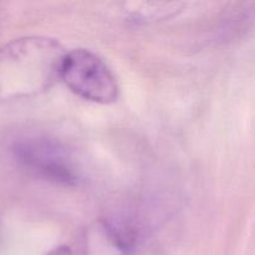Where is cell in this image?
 Listing matches in <instances>:
<instances>
[{"instance_id": "obj_4", "label": "cell", "mask_w": 255, "mask_h": 255, "mask_svg": "<svg viewBox=\"0 0 255 255\" xmlns=\"http://www.w3.org/2000/svg\"><path fill=\"white\" fill-rule=\"evenodd\" d=\"M137 234L125 222L100 218L85 233V255H133Z\"/></svg>"}, {"instance_id": "obj_6", "label": "cell", "mask_w": 255, "mask_h": 255, "mask_svg": "<svg viewBox=\"0 0 255 255\" xmlns=\"http://www.w3.org/2000/svg\"><path fill=\"white\" fill-rule=\"evenodd\" d=\"M47 255H72L71 249L67 246H60L57 248L52 249Z\"/></svg>"}, {"instance_id": "obj_5", "label": "cell", "mask_w": 255, "mask_h": 255, "mask_svg": "<svg viewBox=\"0 0 255 255\" xmlns=\"http://www.w3.org/2000/svg\"><path fill=\"white\" fill-rule=\"evenodd\" d=\"M129 6L131 7L129 12L132 14V16L136 17V19H158L156 16V14H159V16H164L167 15V12H174V10H177L178 7L183 6V4H178V2H129Z\"/></svg>"}, {"instance_id": "obj_3", "label": "cell", "mask_w": 255, "mask_h": 255, "mask_svg": "<svg viewBox=\"0 0 255 255\" xmlns=\"http://www.w3.org/2000/svg\"><path fill=\"white\" fill-rule=\"evenodd\" d=\"M12 154L17 163L30 173L62 186H75L80 172L70 152L56 139L26 137L15 142Z\"/></svg>"}, {"instance_id": "obj_2", "label": "cell", "mask_w": 255, "mask_h": 255, "mask_svg": "<svg viewBox=\"0 0 255 255\" xmlns=\"http://www.w3.org/2000/svg\"><path fill=\"white\" fill-rule=\"evenodd\" d=\"M60 79L77 96L96 104H112L119 97V84L106 64L86 49L65 52Z\"/></svg>"}, {"instance_id": "obj_1", "label": "cell", "mask_w": 255, "mask_h": 255, "mask_svg": "<svg viewBox=\"0 0 255 255\" xmlns=\"http://www.w3.org/2000/svg\"><path fill=\"white\" fill-rule=\"evenodd\" d=\"M65 50L55 39L27 36L0 47V102L47 91L60 79Z\"/></svg>"}]
</instances>
